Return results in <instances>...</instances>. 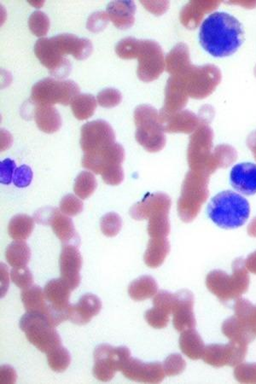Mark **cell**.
Masks as SVG:
<instances>
[{"mask_svg": "<svg viewBox=\"0 0 256 384\" xmlns=\"http://www.w3.org/2000/svg\"><path fill=\"white\" fill-rule=\"evenodd\" d=\"M93 50L91 40L69 34L39 39L35 46L36 57L57 80L66 78L71 72L72 65L68 55L76 60H85Z\"/></svg>", "mask_w": 256, "mask_h": 384, "instance_id": "6da1fadb", "label": "cell"}, {"mask_svg": "<svg viewBox=\"0 0 256 384\" xmlns=\"http://www.w3.org/2000/svg\"><path fill=\"white\" fill-rule=\"evenodd\" d=\"M201 46L215 58L229 57L244 42L242 24L229 13L217 12L210 15L200 27Z\"/></svg>", "mask_w": 256, "mask_h": 384, "instance_id": "7a4b0ae2", "label": "cell"}, {"mask_svg": "<svg viewBox=\"0 0 256 384\" xmlns=\"http://www.w3.org/2000/svg\"><path fill=\"white\" fill-rule=\"evenodd\" d=\"M116 53L122 59H138L137 75L138 79L144 82H152L163 72V50L159 44L154 40L128 37L117 44Z\"/></svg>", "mask_w": 256, "mask_h": 384, "instance_id": "3957f363", "label": "cell"}, {"mask_svg": "<svg viewBox=\"0 0 256 384\" xmlns=\"http://www.w3.org/2000/svg\"><path fill=\"white\" fill-rule=\"evenodd\" d=\"M207 213L219 227L236 229L247 222L250 216V206L242 195L232 191H224L211 199Z\"/></svg>", "mask_w": 256, "mask_h": 384, "instance_id": "277c9868", "label": "cell"}, {"mask_svg": "<svg viewBox=\"0 0 256 384\" xmlns=\"http://www.w3.org/2000/svg\"><path fill=\"white\" fill-rule=\"evenodd\" d=\"M125 160V150L120 143H115L101 152L93 156H83L82 167L100 175L109 186H117L124 180L122 167Z\"/></svg>", "mask_w": 256, "mask_h": 384, "instance_id": "5b68a950", "label": "cell"}, {"mask_svg": "<svg viewBox=\"0 0 256 384\" xmlns=\"http://www.w3.org/2000/svg\"><path fill=\"white\" fill-rule=\"evenodd\" d=\"M134 123L137 130V142L149 152H157L165 146L166 139L160 116L154 107L138 106L134 110Z\"/></svg>", "mask_w": 256, "mask_h": 384, "instance_id": "8992f818", "label": "cell"}, {"mask_svg": "<svg viewBox=\"0 0 256 384\" xmlns=\"http://www.w3.org/2000/svg\"><path fill=\"white\" fill-rule=\"evenodd\" d=\"M79 94L80 87L75 81L46 78L32 87L31 101L35 105H68Z\"/></svg>", "mask_w": 256, "mask_h": 384, "instance_id": "52a82bcc", "label": "cell"}, {"mask_svg": "<svg viewBox=\"0 0 256 384\" xmlns=\"http://www.w3.org/2000/svg\"><path fill=\"white\" fill-rule=\"evenodd\" d=\"M20 328L29 342L43 353L48 354L61 346L56 327L51 326L45 317L26 313L20 320Z\"/></svg>", "mask_w": 256, "mask_h": 384, "instance_id": "ba28073f", "label": "cell"}, {"mask_svg": "<svg viewBox=\"0 0 256 384\" xmlns=\"http://www.w3.org/2000/svg\"><path fill=\"white\" fill-rule=\"evenodd\" d=\"M95 378L101 382L111 381L116 372H122L124 365L131 358L130 350L127 347H112L108 344L98 346L94 351Z\"/></svg>", "mask_w": 256, "mask_h": 384, "instance_id": "9c48e42d", "label": "cell"}, {"mask_svg": "<svg viewBox=\"0 0 256 384\" xmlns=\"http://www.w3.org/2000/svg\"><path fill=\"white\" fill-rule=\"evenodd\" d=\"M80 143L84 156H93L114 145L115 132L105 121H90L82 125Z\"/></svg>", "mask_w": 256, "mask_h": 384, "instance_id": "30bf717a", "label": "cell"}, {"mask_svg": "<svg viewBox=\"0 0 256 384\" xmlns=\"http://www.w3.org/2000/svg\"><path fill=\"white\" fill-rule=\"evenodd\" d=\"M71 290V288L62 279H51L44 288V293L51 308V326L57 327L68 320Z\"/></svg>", "mask_w": 256, "mask_h": 384, "instance_id": "8fae6325", "label": "cell"}, {"mask_svg": "<svg viewBox=\"0 0 256 384\" xmlns=\"http://www.w3.org/2000/svg\"><path fill=\"white\" fill-rule=\"evenodd\" d=\"M36 222L49 225L54 234L64 245H78L80 238L71 218L55 208L39 209L35 213Z\"/></svg>", "mask_w": 256, "mask_h": 384, "instance_id": "7c38bea8", "label": "cell"}, {"mask_svg": "<svg viewBox=\"0 0 256 384\" xmlns=\"http://www.w3.org/2000/svg\"><path fill=\"white\" fill-rule=\"evenodd\" d=\"M122 372L127 379L138 383H158L164 378L163 368L159 362L145 363L131 358L124 365Z\"/></svg>", "mask_w": 256, "mask_h": 384, "instance_id": "4fadbf2b", "label": "cell"}, {"mask_svg": "<svg viewBox=\"0 0 256 384\" xmlns=\"http://www.w3.org/2000/svg\"><path fill=\"white\" fill-rule=\"evenodd\" d=\"M61 279L71 288L76 289L80 283V269L82 267V257L77 246L64 245L60 259Z\"/></svg>", "mask_w": 256, "mask_h": 384, "instance_id": "5bb4252c", "label": "cell"}, {"mask_svg": "<svg viewBox=\"0 0 256 384\" xmlns=\"http://www.w3.org/2000/svg\"><path fill=\"white\" fill-rule=\"evenodd\" d=\"M171 201L163 193L149 194L130 209V216L136 220H149L161 213H168Z\"/></svg>", "mask_w": 256, "mask_h": 384, "instance_id": "9a60e30c", "label": "cell"}, {"mask_svg": "<svg viewBox=\"0 0 256 384\" xmlns=\"http://www.w3.org/2000/svg\"><path fill=\"white\" fill-rule=\"evenodd\" d=\"M230 182L234 190L245 195L256 194V164H239L230 170Z\"/></svg>", "mask_w": 256, "mask_h": 384, "instance_id": "2e32d148", "label": "cell"}, {"mask_svg": "<svg viewBox=\"0 0 256 384\" xmlns=\"http://www.w3.org/2000/svg\"><path fill=\"white\" fill-rule=\"evenodd\" d=\"M102 302L97 295H84L75 305H71L68 309V320L72 323L84 326L89 323L93 317L100 313Z\"/></svg>", "mask_w": 256, "mask_h": 384, "instance_id": "e0dca14e", "label": "cell"}, {"mask_svg": "<svg viewBox=\"0 0 256 384\" xmlns=\"http://www.w3.org/2000/svg\"><path fill=\"white\" fill-rule=\"evenodd\" d=\"M174 326L177 331H181L185 329L194 326L192 315V297L188 291L175 295L173 306Z\"/></svg>", "mask_w": 256, "mask_h": 384, "instance_id": "ac0fdd59", "label": "cell"}, {"mask_svg": "<svg viewBox=\"0 0 256 384\" xmlns=\"http://www.w3.org/2000/svg\"><path fill=\"white\" fill-rule=\"evenodd\" d=\"M21 298L26 312L45 317L49 322L51 308L42 288L34 286L23 290Z\"/></svg>", "mask_w": 256, "mask_h": 384, "instance_id": "d6986e66", "label": "cell"}, {"mask_svg": "<svg viewBox=\"0 0 256 384\" xmlns=\"http://www.w3.org/2000/svg\"><path fill=\"white\" fill-rule=\"evenodd\" d=\"M136 6L134 1H114L109 3L107 14L109 19L119 29L130 28L134 24Z\"/></svg>", "mask_w": 256, "mask_h": 384, "instance_id": "ffe728a7", "label": "cell"}, {"mask_svg": "<svg viewBox=\"0 0 256 384\" xmlns=\"http://www.w3.org/2000/svg\"><path fill=\"white\" fill-rule=\"evenodd\" d=\"M35 120L37 127L46 134H54L62 125L60 114L53 106L36 105Z\"/></svg>", "mask_w": 256, "mask_h": 384, "instance_id": "44dd1931", "label": "cell"}, {"mask_svg": "<svg viewBox=\"0 0 256 384\" xmlns=\"http://www.w3.org/2000/svg\"><path fill=\"white\" fill-rule=\"evenodd\" d=\"M157 289L158 286L152 277L142 276L128 286V295L134 301L142 302L155 297Z\"/></svg>", "mask_w": 256, "mask_h": 384, "instance_id": "7402d4cb", "label": "cell"}, {"mask_svg": "<svg viewBox=\"0 0 256 384\" xmlns=\"http://www.w3.org/2000/svg\"><path fill=\"white\" fill-rule=\"evenodd\" d=\"M170 252V243L165 238H152L146 249L144 260L149 268L160 267Z\"/></svg>", "mask_w": 256, "mask_h": 384, "instance_id": "603a6c76", "label": "cell"}, {"mask_svg": "<svg viewBox=\"0 0 256 384\" xmlns=\"http://www.w3.org/2000/svg\"><path fill=\"white\" fill-rule=\"evenodd\" d=\"M35 228V221L27 215H17L10 220L8 232L10 238L17 241H25L32 234Z\"/></svg>", "mask_w": 256, "mask_h": 384, "instance_id": "cb8c5ba5", "label": "cell"}, {"mask_svg": "<svg viewBox=\"0 0 256 384\" xmlns=\"http://www.w3.org/2000/svg\"><path fill=\"white\" fill-rule=\"evenodd\" d=\"M31 250L25 241H15L7 247L6 258L12 268L26 267L30 261Z\"/></svg>", "mask_w": 256, "mask_h": 384, "instance_id": "d4e9b609", "label": "cell"}, {"mask_svg": "<svg viewBox=\"0 0 256 384\" xmlns=\"http://www.w3.org/2000/svg\"><path fill=\"white\" fill-rule=\"evenodd\" d=\"M97 103L93 95L79 94L71 103L72 112L76 119L80 121L89 119L96 110Z\"/></svg>", "mask_w": 256, "mask_h": 384, "instance_id": "484cf974", "label": "cell"}, {"mask_svg": "<svg viewBox=\"0 0 256 384\" xmlns=\"http://www.w3.org/2000/svg\"><path fill=\"white\" fill-rule=\"evenodd\" d=\"M97 180L93 173L84 171L76 177L74 191L80 199H87L97 189Z\"/></svg>", "mask_w": 256, "mask_h": 384, "instance_id": "4316f807", "label": "cell"}, {"mask_svg": "<svg viewBox=\"0 0 256 384\" xmlns=\"http://www.w3.org/2000/svg\"><path fill=\"white\" fill-rule=\"evenodd\" d=\"M47 360L51 370L63 372L67 370L71 365V356L68 351L61 345L47 354Z\"/></svg>", "mask_w": 256, "mask_h": 384, "instance_id": "83f0119b", "label": "cell"}, {"mask_svg": "<svg viewBox=\"0 0 256 384\" xmlns=\"http://www.w3.org/2000/svg\"><path fill=\"white\" fill-rule=\"evenodd\" d=\"M171 312L172 310L166 306L154 305L153 308L145 312V319L149 326L155 329H163L167 326Z\"/></svg>", "mask_w": 256, "mask_h": 384, "instance_id": "f1b7e54d", "label": "cell"}, {"mask_svg": "<svg viewBox=\"0 0 256 384\" xmlns=\"http://www.w3.org/2000/svg\"><path fill=\"white\" fill-rule=\"evenodd\" d=\"M168 213H161L151 218L148 223V234L152 238H162L170 234Z\"/></svg>", "mask_w": 256, "mask_h": 384, "instance_id": "f546056e", "label": "cell"}, {"mask_svg": "<svg viewBox=\"0 0 256 384\" xmlns=\"http://www.w3.org/2000/svg\"><path fill=\"white\" fill-rule=\"evenodd\" d=\"M188 61V51L185 45H178L167 57V70L171 73H177L185 69Z\"/></svg>", "mask_w": 256, "mask_h": 384, "instance_id": "4dcf8cb0", "label": "cell"}, {"mask_svg": "<svg viewBox=\"0 0 256 384\" xmlns=\"http://www.w3.org/2000/svg\"><path fill=\"white\" fill-rule=\"evenodd\" d=\"M179 346H181L182 352L188 357L192 358V359L199 358L201 343L196 332H184L181 335V339H179Z\"/></svg>", "mask_w": 256, "mask_h": 384, "instance_id": "1f68e13d", "label": "cell"}, {"mask_svg": "<svg viewBox=\"0 0 256 384\" xmlns=\"http://www.w3.org/2000/svg\"><path fill=\"white\" fill-rule=\"evenodd\" d=\"M122 218L116 213H106L100 220V228L106 237L113 238L119 234L122 229Z\"/></svg>", "mask_w": 256, "mask_h": 384, "instance_id": "d6a6232c", "label": "cell"}, {"mask_svg": "<svg viewBox=\"0 0 256 384\" xmlns=\"http://www.w3.org/2000/svg\"><path fill=\"white\" fill-rule=\"evenodd\" d=\"M29 28L33 34L37 37L46 36L50 28L48 17L42 12H35L29 17Z\"/></svg>", "mask_w": 256, "mask_h": 384, "instance_id": "836d02e7", "label": "cell"}, {"mask_svg": "<svg viewBox=\"0 0 256 384\" xmlns=\"http://www.w3.org/2000/svg\"><path fill=\"white\" fill-rule=\"evenodd\" d=\"M83 202L75 195L68 194L60 202V211L67 216H76L83 211Z\"/></svg>", "mask_w": 256, "mask_h": 384, "instance_id": "e575fe53", "label": "cell"}, {"mask_svg": "<svg viewBox=\"0 0 256 384\" xmlns=\"http://www.w3.org/2000/svg\"><path fill=\"white\" fill-rule=\"evenodd\" d=\"M122 101V94L114 88L102 90L98 94L97 102L102 108H114Z\"/></svg>", "mask_w": 256, "mask_h": 384, "instance_id": "d590c367", "label": "cell"}, {"mask_svg": "<svg viewBox=\"0 0 256 384\" xmlns=\"http://www.w3.org/2000/svg\"><path fill=\"white\" fill-rule=\"evenodd\" d=\"M10 278L12 282L21 290L28 289L31 287L34 278H33L30 270L26 267L14 268L10 272Z\"/></svg>", "mask_w": 256, "mask_h": 384, "instance_id": "8d00e7d4", "label": "cell"}, {"mask_svg": "<svg viewBox=\"0 0 256 384\" xmlns=\"http://www.w3.org/2000/svg\"><path fill=\"white\" fill-rule=\"evenodd\" d=\"M185 367V362L179 354H172L164 362V371L167 376L179 374Z\"/></svg>", "mask_w": 256, "mask_h": 384, "instance_id": "74e56055", "label": "cell"}, {"mask_svg": "<svg viewBox=\"0 0 256 384\" xmlns=\"http://www.w3.org/2000/svg\"><path fill=\"white\" fill-rule=\"evenodd\" d=\"M191 116L188 113H182L174 117L165 128L167 132H186L191 128Z\"/></svg>", "mask_w": 256, "mask_h": 384, "instance_id": "f35d334b", "label": "cell"}, {"mask_svg": "<svg viewBox=\"0 0 256 384\" xmlns=\"http://www.w3.org/2000/svg\"><path fill=\"white\" fill-rule=\"evenodd\" d=\"M32 179V169L28 166L23 165L15 171L13 182L17 187L24 188L31 184Z\"/></svg>", "mask_w": 256, "mask_h": 384, "instance_id": "ab89813d", "label": "cell"}, {"mask_svg": "<svg viewBox=\"0 0 256 384\" xmlns=\"http://www.w3.org/2000/svg\"><path fill=\"white\" fill-rule=\"evenodd\" d=\"M109 23L107 12H96L89 17L87 28L91 32H100L104 29Z\"/></svg>", "mask_w": 256, "mask_h": 384, "instance_id": "60d3db41", "label": "cell"}, {"mask_svg": "<svg viewBox=\"0 0 256 384\" xmlns=\"http://www.w3.org/2000/svg\"><path fill=\"white\" fill-rule=\"evenodd\" d=\"M16 171V164L12 159H6L0 164V180L3 184H9L12 182Z\"/></svg>", "mask_w": 256, "mask_h": 384, "instance_id": "b9f144b4", "label": "cell"}, {"mask_svg": "<svg viewBox=\"0 0 256 384\" xmlns=\"http://www.w3.org/2000/svg\"><path fill=\"white\" fill-rule=\"evenodd\" d=\"M17 375L14 369L10 367H3L1 369V383H13L16 381Z\"/></svg>", "mask_w": 256, "mask_h": 384, "instance_id": "7bdbcfd3", "label": "cell"}]
</instances>
